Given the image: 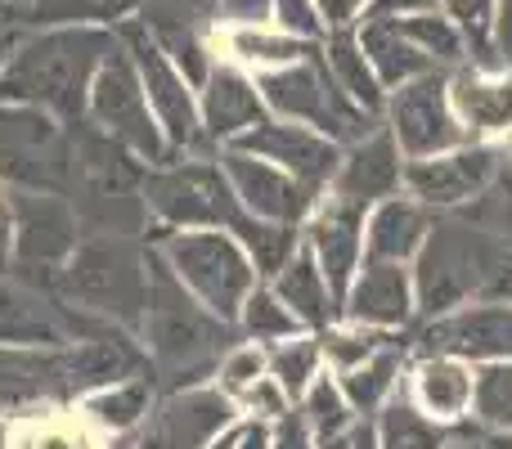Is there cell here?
I'll use <instances>...</instances> for the list:
<instances>
[{
	"label": "cell",
	"instance_id": "6da1fadb",
	"mask_svg": "<svg viewBox=\"0 0 512 449\" xmlns=\"http://www.w3.org/2000/svg\"><path fill=\"white\" fill-rule=\"evenodd\" d=\"M117 45L108 27H36L23 32L0 68V104H27L59 117L63 126L86 122L90 86L99 63Z\"/></svg>",
	"mask_w": 512,
	"mask_h": 449
},
{
	"label": "cell",
	"instance_id": "7a4b0ae2",
	"mask_svg": "<svg viewBox=\"0 0 512 449\" xmlns=\"http://www.w3.org/2000/svg\"><path fill=\"white\" fill-rule=\"evenodd\" d=\"M140 342L149 351L158 391L203 387L216 378L221 355L239 342V328L216 319L185 283L171 274V265L149 243V306H144Z\"/></svg>",
	"mask_w": 512,
	"mask_h": 449
},
{
	"label": "cell",
	"instance_id": "3957f363",
	"mask_svg": "<svg viewBox=\"0 0 512 449\" xmlns=\"http://www.w3.org/2000/svg\"><path fill=\"white\" fill-rule=\"evenodd\" d=\"M50 297L140 337L149 306V238L86 234L50 283Z\"/></svg>",
	"mask_w": 512,
	"mask_h": 449
},
{
	"label": "cell",
	"instance_id": "277c9868",
	"mask_svg": "<svg viewBox=\"0 0 512 449\" xmlns=\"http://www.w3.org/2000/svg\"><path fill=\"white\" fill-rule=\"evenodd\" d=\"M72 207L81 216L86 234H122L149 238V203H144V180L149 162H140L126 144L108 140L90 122H72Z\"/></svg>",
	"mask_w": 512,
	"mask_h": 449
},
{
	"label": "cell",
	"instance_id": "5b68a950",
	"mask_svg": "<svg viewBox=\"0 0 512 449\" xmlns=\"http://www.w3.org/2000/svg\"><path fill=\"white\" fill-rule=\"evenodd\" d=\"M508 270V243L486 234L463 216H436L423 252L414 256V297L418 315L436 319L468 306L477 292L495 288Z\"/></svg>",
	"mask_w": 512,
	"mask_h": 449
},
{
	"label": "cell",
	"instance_id": "8992f818",
	"mask_svg": "<svg viewBox=\"0 0 512 449\" xmlns=\"http://www.w3.org/2000/svg\"><path fill=\"white\" fill-rule=\"evenodd\" d=\"M149 243L171 265V274L225 324L239 319L248 292L261 283L252 256L230 229H153Z\"/></svg>",
	"mask_w": 512,
	"mask_h": 449
},
{
	"label": "cell",
	"instance_id": "52a82bcc",
	"mask_svg": "<svg viewBox=\"0 0 512 449\" xmlns=\"http://www.w3.org/2000/svg\"><path fill=\"white\" fill-rule=\"evenodd\" d=\"M256 90H261L270 117H283V122H301L310 131L328 135L333 144H355L369 131H378V117H369L342 86L333 81L324 63V45H319L315 59L288 63V68L274 72H256Z\"/></svg>",
	"mask_w": 512,
	"mask_h": 449
},
{
	"label": "cell",
	"instance_id": "ba28073f",
	"mask_svg": "<svg viewBox=\"0 0 512 449\" xmlns=\"http://www.w3.org/2000/svg\"><path fill=\"white\" fill-rule=\"evenodd\" d=\"M144 203H149L153 229H230L239 234L248 221L216 153H194V158H176L167 167H149Z\"/></svg>",
	"mask_w": 512,
	"mask_h": 449
},
{
	"label": "cell",
	"instance_id": "9c48e42d",
	"mask_svg": "<svg viewBox=\"0 0 512 449\" xmlns=\"http://www.w3.org/2000/svg\"><path fill=\"white\" fill-rule=\"evenodd\" d=\"M0 185L9 194L72 189V135L59 117L27 104H0Z\"/></svg>",
	"mask_w": 512,
	"mask_h": 449
},
{
	"label": "cell",
	"instance_id": "30bf717a",
	"mask_svg": "<svg viewBox=\"0 0 512 449\" xmlns=\"http://www.w3.org/2000/svg\"><path fill=\"white\" fill-rule=\"evenodd\" d=\"M86 122L95 126V131H104L108 140L126 144V149L140 162H149V167L176 162V153L162 140V126H158V117H153L149 99H144L140 68H135L131 50L122 45V36H117V45L108 50V59L99 63V72H95Z\"/></svg>",
	"mask_w": 512,
	"mask_h": 449
},
{
	"label": "cell",
	"instance_id": "8fae6325",
	"mask_svg": "<svg viewBox=\"0 0 512 449\" xmlns=\"http://www.w3.org/2000/svg\"><path fill=\"white\" fill-rule=\"evenodd\" d=\"M122 45L131 50L135 68H140V81H144V99H149L153 117L162 126V140L176 158H194V153H216L203 135V117H198V90L180 77V68L162 54V45L149 36V27L140 18H126L117 27Z\"/></svg>",
	"mask_w": 512,
	"mask_h": 449
},
{
	"label": "cell",
	"instance_id": "7c38bea8",
	"mask_svg": "<svg viewBox=\"0 0 512 449\" xmlns=\"http://www.w3.org/2000/svg\"><path fill=\"white\" fill-rule=\"evenodd\" d=\"M14 203V261L9 279L36 292H50L54 274L68 265L77 243L86 238L72 198L63 194H9Z\"/></svg>",
	"mask_w": 512,
	"mask_h": 449
},
{
	"label": "cell",
	"instance_id": "4fadbf2b",
	"mask_svg": "<svg viewBox=\"0 0 512 449\" xmlns=\"http://www.w3.org/2000/svg\"><path fill=\"white\" fill-rule=\"evenodd\" d=\"M382 117H387V131L396 135L405 162H423V158H436V153L472 144L468 126L454 117L450 72L445 68H432V72H423V77L405 81L400 90H391Z\"/></svg>",
	"mask_w": 512,
	"mask_h": 449
},
{
	"label": "cell",
	"instance_id": "5bb4252c",
	"mask_svg": "<svg viewBox=\"0 0 512 449\" xmlns=\"http://www.w3.org/2000/svg\"><path fill=\"white\" fill-rule=\"evenodd\" d=\"M239 423V405L216 382L158 391L144 427L135 432V449H207L221 436H230Z\"/></svg>",
	"mask_w": 512,
	"mask_h": 449
},
{
	"label": "cell",
	"instance_id": "9a60e30c",
	"mask_svg": "<svg viewBox=\"0 0 512 449\" xmlns=\"http://www.w3.org/2000/svg\"><path fill=\"white\" fill-rule=\"evenodd\" d=\"M504 171V153L495 144H463L423 162H405V194L418 198L427 212H463L477 203Z\"/></svg>",
	"mask_w": 512,
	"mask_h": 449
},
{
	"label": "cell",
	"instance_id": "2e32d148",
	"mask_svg": "<svg viewBox=\"0 0 512 449\" xmlns=\"http://www.w3.org/2000/svg\"><path fill=\"white\" fill-rule=\"evenodd\" d=\"M418 355H454L463 364L512 360V301H477L418 328Z\"/></svg>",
	"mask_w": 512,
	"mask_h": 449
},
{
	"label": "cell",
	"instance_id": "e0dca14e",
	"mask_svg": "<svg viewBox=\"0 0 512 449\" xmlns=\"http://www.w3.org/2000/svg\"><path fill=\"white\" fill-rule=\"evenodd\" d=\"M221 171L230 176V189L239 198V207L256 221H270V225H292L301 229L310 221V212L319 207V198L310 185L292 180L288 171H279L274 162H261L252 153H239V149H221Z\"/></svg>",
	"mask_w": 512,
	"mask_h": 449
},
{
	"label": "cell",
	"instance_id": "ac0fdd59",
	"mask_svg": "<svg viewBox=\"0 0 512 449\" xmlns=\"http://www.w3.org/2000/svg\"><path fill=\"white\" fill-rule=\"evenodd\" d=\"M230 149L252 153V158H261V162H274L279 171H288L292 180L310 185L315 194H328L337 167H342V144H333L328 135L310 131V126H301V122H283V117H265L261 126L239 135Z\"/></svg>",
	"mask_w": 512,
	"mask_h": 449
},
{
	"label": "cell",
	"instance_id": "d6986e66",
	"mask_svg": "<svg viewBox=\"0 0 512 449\" xmlns=\"http://www.w3.org/2000/svg\"><path fill=\"white\" fill-rule=\"evenodd\" d=\"M72 405L63 346H0V414L32 418Z\"/></svg>",
	"mask_w": 512,
	"mask_h": 449
},
{
	"label": "cell",
	"instance_id": "ffe728a7",
	"mask_svg": "<svg viewBox=\"0 0 512 449\" xmlns=\"http://www.w3.org/2000/svg\"><path fill=\"white\" fill-rule=\"evenodd\" d=\"M364 207L342 203V198H319V207L310 212V221L301 225V243L310 247V256L319 261L333 297L342 301L346 288L355 283L364 265Z\"/></svg>",
	"mask_w": 512,
	"mask_h": 449
},
{
	"label": "cell",
	"instance_id": "44dd1931",
	"mask_svg": "<svg viewBox=\"0 0 512 449\" xmlns=\"http://www.w3.org/2000/svg\"><path fill=\"white\" fill-rule=\"evenodd\" d=\"M400 189H405V153H400L396 135L382 122L378 131H369L364 140L342 149V167L328 185V198H342V203H355L369 212L382 198H396Z\"/></svg>",
	"mask_w": 512,
	"mask_h": 449
},
{
	"label": "cell",
	"instance_id": "7402d4cb",
	"mask_svg": "<svg viewBox=\"0 0 512 449\" xmlns=\"http://www.w3.org/2000/svg\"><path fill=\"white\" fill-rule=\"evenodd\" d=\"M418 315L414 297V270L391 261H364L355 283L342 297V319L346 324L373 328V333H400Z\"/></svg>",
	"mask_w": 512,
	"mask_h": 449
},
{
	"label": "cell",
	"instance_id": "603a6c76",
	"mask_svg": "<svg viewBox=\"0 0 512 449\" xmlns=\"http://www.w3.org/2000/svg\"><path fill=\"white\" fill-rule=\"evenodd\" d=\"M198 117H203V135L216 153L230 149L239 135H248L252 126H261L270 117L256 77L239 68V63H216L212 77L198 86Z\"/></svg>",
	"mask_w": 512,
	"mask_h": 449
},
{
	"label": "cell",
	"instance_id": "cb8c5ba5",
	"mask_svg": "<svg viewBox=\"0 0 512 449\" xmlns=\"http://www.w3.org/2000/svg\"><path fill=\"white\" fill-rule=\"evenodd\" d=\"M472 391H477V369L472 364L454 360V355H418L405 396L414 400L418 414L450 427L472 418Z\"/></svg>",
	"mask_w": 512,
	"mask_h": 449
},
{
	"label": "cell",
	"instance_id": "d4e9b609",
	"mask_svg": "<svg viewBox=\"0 0 512 449\" xmlns=\"http://www.w3.org/2000/svg\"><path fill=\"white\" fill-rule=\"evenodd\" d=\"M436 212H427L418 198L396 194L382 198L378 207H369L364 216V261H391V265H409L423 252L427 234H432Z\"/></svg>",
	"mask_w": 512,
	"mask_h": 449
},
{
	"label": "cell",
	"instance_id": "484cf974",
	"mask_svg": "<svg viewBox=\"0 0 512 449\" xmlns=\"http://www.w3.org/2000/svg\"><path fill=\"white\" fill-rule=\"evenodd\" d=\"M450 104L454 117L468 126L472 140L481 135H512V77L508 72L454 68L450 72Z\"/></svg>",
	"mask_w": 512,
	"mask_h": 449
},
{
	"label": "cell",
	"instance_id": "4316f807",
	"mask_svg": "<svg viewBox=\"0 0 512 449\" xmlns=\"http://www.w3.org/2000/svg\"><path fill=\"white\" fill-rule=\"evenodd\" d=\"M270 288H274V297L297 315V324L306 328V333H324L328 324L342 319V301L333 297V288H328L324 270H319V261L310 256L306 243H301L297 252H292V261L274 274Z\"/></svg>",
	"mask_w": 512,
	"mask_h": 449
},
{
	"label": "cell",
	"instance_id": "83f0119b",
	"mask_svg": "<svg viewBox=\"0 0 512 449\" xmlns=\"http://www.w3.org/2000/svg\"><path fill=\"white\" fill-rule=\"evenodd\" d=\"M153 400H158V382H153V373H144V378H126V382H113V387H99L90 396H81L77 414L108 441V436L140 432Z\"/></svg>",
	"mask_w": 512,
	"mask_h": 449
},
{
	"label": "cell",
	"instance_id": "f1b7e54d",
	"mask_svg": "<svg viewBox=\"0 0 512 449\" xmlns=\"http://www.w3.org/2000/svg\"><path fill=\"white\" fill-rule=\"evenodd\" d=\"M355 36H360L364 59L373 63L378 81L387 86V95L400 90L405 81H414V77H423V72L436 68L418 45L405 41V32H400L396 18H360V23H355Z\"/></svg>",
	"mask_w": 512,
	"mask_h": 449
},
{
	"label": "cell",
	"instance_id": "f546056e",
	"mask_svg": "<svg viewBox=\"0 0 512 449\" xmlns=\"http://www.w3.org/2000/svg\"><path fill=\"white\" fill-rule=\"evenodd\" d=\"M324 63H328V72H333L337 86H342L364 113L382 122V113H387V86L378 81L373 63L364 59L355 27H333V32L324 36Z\"/></svg>",
	"mask_w": 512,
	"mask_h": 449
},
{
	"label": "cell",
	"instance_id": "4dcf8cb0",
	"mask_svg": "<svg viewBox=\"0 0 512 449\" xmlns=\"http://www.w3.org/2000/svg\"><path fill=\"white\" fill-rule=\"evenodd\" d=\"M400 373H405V355L387 342L382 351H373L360 369L342 373V378H337V387H342L346 405L355 409V418H378L382 405H387V400L400 391Z\"/></svg>",
	"mask_w": 512,
	"mask_h": 449
},
{
	"label": "cell",
	"instance_id": "1f68e13d",
	"mask_svg": "<svg viewBox=\"0 0 512 449\" xmlns=\"http://www.w3.org/2000/svg\"><path fill=\"white\" fill-rule=\"evenodd\" d=\"M225 41H230V54L239 59V68H256V72H274V68H288V63L315 59L319 54V45L297 41V36L279 32V27H265V23L230 27Z\"/></svg>",
	"mask_w": 512,
	"mask_h": 449
},
{
	"label": "cell",
	"instance_id": "d6a6232c",
	"mask_svg": "<svg viewBox=\"0 0 512 449\" xmlns=\"http://www.w3.org/2000/svg\"><path fill=\"white\" fill-rule=\"evenodd\" d=\"M149 0H41L32 9H18V23L27 27H108L117 32V23L140 9Z\"/></svg>",
	"mask_w": 512,
	"mask_h": 449
},
{
	"label": "cell",
	"instance_id": "836d02e7",
	"mask_svg": "<svg viewBox=\"0 0 512 449\" xmlns=\"http://www.w3.org/2000/svg\"><path fill=\"white\" fill-rule=\"evenodd\" d=\"M14 449H104V436L77 414V405H63L18 418Z\"/></svg>",
	"mask_w": 512,
	"mask_h": 449
},
{
	"label": "cell",
	"instance_id": "e575fe53",
	"mask_svg": "<svg viewBox=\"0 0 512 449\" xmlns=\"http://www.w3.org/2000/svg\"><path fill=\"white\" fill-rule=\"evenodd\" d=\"M373 427H378L382 449H445L450 445V432H445L441 423H432L427 414H418L405 391H396V396L382 405Z\"/></svg>",
	"mask_w": 512,
	"mask_h": 449
},
{
	"label": "cell",
	"instance_id": "d590c367",
	"mask_svg": "<svg viewBox=\"0 0 512 449\" xmlns=\"http://www.w3.org/2000/svg\"><path fill=\"white\" fill-rule=\"evenodd\" d=\"M234 328H239L243 342H256V346H279V342H288V337L306 333V328L297 324V315L274 297L270 283H256V288L248 292V301H243Z\"/></svg>",
	"mask_w": 512,
	"mask_h": 449
},
{
	"label": "cell",
	"instance_id": "8d00e7d4",
	"mask_svg": "<svg viewBox=\"0 0 512 449\" xmlns=\"http://www.w3.org/2000/svg\"><path fill=\"white\" fill-rule=\"evenodd\" d=\"M297 418L306 423V432L319 441H337V436H346L360 418H355V409L346 405L342 387H337L333 373H319L315 382H310V391L297 400Z\"/></svg>",
	"mask_w": 512,
	"mask_h": 449
},
{
	"label": "cell",
	"instance_id": "74e56055",
	"mask_svg": "<svg viewBox=\"0 0 512 449\" xmlns=\"http://www.w3.org/2000/svg\"><path fill=\"white\" fill-rule=\"evenodd\" d=\"M270 351V378L288 391V400L297 405L301 396L310 391V382L319 378L324 369V351H319V333H297L279 346H265Z\"/></svg>",
	"mask_w": 512,
	"mask_h": 449
},
{
	"label": "cell",
	"instance_id": "f35d334b",
	"mask_svg": "<svg viewBox=\"0 0 512 449\" xmlns=\"http://www.w3.org/2000/svg\"><path fill=\"white\" fill-rule=\"evenodd\" d=\"M495 14H499V0H445V18L463 32L472 68H481V72H499Z\"/></svg>",
	"mask_w": 512,
	"mask_h": 449
},
{
	"label": "cell",
	"instance_id": "ab89813d",
	"mask_svg": "<svg viewBox=\"0 0 512 449\" xmlns=\"http://www.w3.org/2000/svg\"><path fill=\"white\" fill-rule=\"evenodd\" d=\"M396 23H400V32H405V41L418 45L436 68L450 72V68H463V63H468V41H463V32L441 14V9H436V14L396 18Z\"/></svg>",
	"mask_w": 512,
	"mask_h": 449
},
{
	"label": "cell",
	"instance_id": "60d3db41",
	"mask_svg": "<svg viewBox=\"0 0 512 449\" xmlns=\"http://www.w3.org/2000/svg\"><path fill=\"white\" fill-rule=\"evenodd\" d=\"M234 238H239L243 252L252 256V265H256V274H261V283H270L274 274H279L283 265L292 261V252L301 247V229L256 221V216H248V221H243V229H239Z\"/></svg>",
	"mask_w": 512,
	"mask_h": 449
},
{
	"label": "cell",
	"instance_id": "b9f144b4",
	"mask_svg": "<svg viewBox=\"0 0 512 449\" xmlns=\"http://www.w3.org/2000/svg\"><path fill=\"white\" fill-rule=\"evenodd\" d=\"M391 342V333H373V328H360V324H346V319H337V324H328L324 333H319V351H324V369L333 373V378H342V373L360 369L364 360H369L373 351H382V346Z\"/></svg>",
	"mask_w": 512,
	"mask_h": 449
},
{
	"label": "cell",
	"instance_id": "7bdbcfd3",
	"mask_svg": "<svg viewBox=\"0 0 512 449\" xmlns=\"http://www.w3.org/2000/svg\"><path fill=\"white\" fill-rule=\"evenodd\" d=\"M472 418H477L486 432H512V360H504V364H477Z\"/></svg>",
	"mask_w": 512,
	"mask_h": 449
},
{
	"label": "cell",
	"instance_id": "ee69618b",
	"mask_svg": "<svg viewBox=\"0 0 512 449\" xmlns=\"http://www.w3.org/2000/svg\"><path fill=\"white\" fill-rule=\"evenodd\" d=\"M265 373H270V351H265V346H256V342H234L230 351L221 355V364H216V387L225 391V396L230 400H239L243 391L252 387V382H261Z\"/></svg>",
	"mask_w": 512,
	"mask_h": 449
},
{
	"label": "cell",
	"instance_id": "f6af8a7d",
	"mask_svg": "<svg viewBox=\"0 0 512 449\" xmlns=\"http://www.w3.org/2000/svg\"><path fill=\"white\" fill-rule=\"evenodd\" d=\"M234 405H239V414L248 418V423H265V427H274V423H283V418L292 414V400H288V391L279 387V382L270 378V373H265L261 382H252L248 391H243L239 400H234Z\"/></svg>",
	"mask_w": 512,
	"mask_h": 449
},
{
	"label": "cell",
	"instance_id": "bcb514c9",
	"mask_svg": "<svg viewBox=\"0 0 512 449\" xmlns=\"http://www.w3.org/2000/svg\"><path fill=\"white\" fill-rule=\"evenodd\" d=\"M270 18H274V27H279V32L297 36V41L324 45V36H328V27H324V18H319L315 0H274Z\"/></svg>",
	"mask_w": 512,
	"mask_h": 449
},
{
	"label": "cell",
	"instance_id": "7dc6e473",
	"mask_svg": "<svg viewBox=\"0 0 512 449\" xmlns=\"http://www.w3.org/2000/svg\"><path fill=\"white\" fill-rule=\"evenodd\" d=\"M445 0H369L364 18H414V14H436Z\"/></svg>",
	"mask_w": 512,
	"mask_h": 449
},
{
	"label": "cell",
	"instance_id": "c3c4849f",
	"mask_svg": "<svg viewBox=\"0 0 512 449\" xmlns=\"http://www.w3.org/2000/svg\"><path fill=\"white\" fill-rule=\"evenodd\" d=\"M319 5V18H324V27L333 32V27H355L364 18V9H369V0H315Z\"/></svg>",
	"mask_w": 512,
	"mask_h": 449
},
{
	"label": "cell",
	"instance_id": "681fc988",
	"mask_svg": "<svg viewBox=\"0 0 512 449\" xmlns=\"http://www.w3.org/2000/svg\"><path fill=\"white\" fill-rule=\"evenodd\" d=\"M9 261H14V203L0 185V279H9Z\"/></svg>",
	"mask_w": 512,
	"mask_h": 449
},
{
	"label": "cell",
	"instance_id": "f907efd6",
	"mask_svg": "<svg viewBox=\"0 0 512 449\" xmlns=\"http://www.w3.org/2000/svg\"><path fill=\"white\" fill-rule=\"evenodd\" d=\"M495 50L504 54V63H512V0H499V14H495Z\"/></svg>",
	"mask_w": 512,
	"mask_h": 449
},
{
	"label": "cell",
	"instance_id": "816d5d0a",
	"mask_svg": "<svg viewBox=\"0 0 512 449\" xmlns=\"http://www.w3.org/2000/svg\"><path fill=\"white\" fill-rule=\"evenodd\" d=\"M270 445H274V427H265V423H248V418H243L239 441H234V449H270Z\"/></svg>",
	"mask_w": 512,
	"mask_h": 449
},
{
	"label": "cell",
	"instance_id": "f5cc1de1",
	"mask_svg": "<svg viewBox=\"0 0 512 449\" xmlns=\"http://www.w3.org/2000/svg\"><path fill=\"white\" fill-rule=\"evenodd\" d=\"M351 449H382V445H378V427H373V418H360V423L351 427Z\"/></svg>",
	"mask_w": 512,
	"mask_h": 449
},
{
	"label": "cell",
	"instance_id": "db71d44e",
	"mask_svg": "<svg viewBox=\"0 0 512 449\" xmlns=\"http://www.w3.org/2000/svg\"><path fill=\"white\" fill-rule=\"evenodd\" d=\"M14 432H18V418L0 414V449H14Z\"/></svg>",
	"mask_w": 512,
	"mask_h": 449
},
{
	"label": "cell",
	"instance_id": "11a10c76",
	"mask_svg": "<svg viewBox=\"0 0 512 449\" xmlns=\"http://www.w3.org/2000/svg\"><path fill=\"white\" fill-rule=\"evenodd\" d=\"M445 449H490V445H486V436H450Z\"/></svg>",
	"mask_w": 512,
	"mask_h": 449
},
{
	"label": "cell",
	"instance_id": "9f6ffc18",
	"mask_svg": "<svg viewBox=\"0 0 512 449\" xmlns=\"http://www.w3.org/2000/svg\"><path fill=\"white\" fill-rule=\"evenodd\" d=\"M490 449H512V432H481Z\"/></svg>",
	"mask_w": 512,
	"mask_h": 449
},
{
	"label": "cell",
	"instance_id": "6f0895ef",
	"mask_svg": "<svg viewBox=\"0 0 512 449\" xmlns=\"http://www.w3.org/2000/svg\"><path fill=\"white\" fill-rule=\"evenodd\" d=\"M315 449H351V432H346V436H337V441H319Z\"/></svg>",
	"mask_w": 512,
	"mask_h": 449
},
{
	"label": "cell",
	"instance_id": "680465c9",
	"mask_svg": "<svg viewBox=\"0 0 512 449\" xmlns=\"http://www.w3.org/2000/svg\"><path fill=\"white\" fill-rule=\"evenodd\" d=\"M239 427H243V423H239ZM239 427H234L230 436H221V441H216V445H207V449H234V441H239Z\"/></svg>",
	"mask_w": 512,
	"mask_h": 449
},
{
	"label": "cell",
	"instance_id": "91938a15",
	"mask_svg": "<svg viewBox=\"0 0 512 449\" xmlns=\"http://www.w3.org/2000/svg\"><path fill=\"white\" fill-rule=\"evenodd\" d=\"M5 5H14V9H32V5H41V0H5Z\"/></svg>",
	"mask_w": 512,
	"mask_h": 449
},
{
	"label": "cell",
	"instance_id": "94428289",
	"mask_svg": "<svg viewBox=\"0 0 512 449\" xmlns=\"http://www.w3.org/2000/svg\"><path fill=\"white\" fill-rule=\"evenodd\" d=\"M0 9H5V0H0Z\"/></svg>",
	"mask_w": 512,
	"mask_h": 449
}]
</instances>
